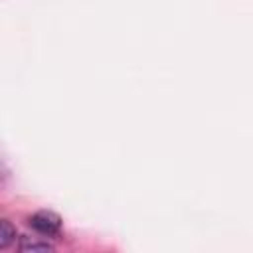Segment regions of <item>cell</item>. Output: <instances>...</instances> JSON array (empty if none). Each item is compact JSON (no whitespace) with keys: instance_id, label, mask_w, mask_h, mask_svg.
<instances>
[{"instance_id":"obj_1","label":"cell","mask_w":253,"mask_h":253,"mask_svg":"<svg viewBox=\"0 0 253 253\" xmlns=\"http://www.w3.org/2000/svg\"><path fill=\"white\" fill-rule=\"evenodd\" d=\"M30 227L43 237H55L61 231V217L49 210H40L28 219Z\"/></svg>"},{"instance_id":"obj_2","label":"cell","mask_w":253,"mask_h":253,"mask_svg":"<svg viewBox=\"0 0 253 253\" xmlns=\"http://www.w3.org/2000/svg\"><path fill=\"white\" fill-rule=\"evenodd\" d=\"M16 241V227L8 219H0V249L10 247Z\"/></svg>"},{"instance_id":"obj_3","label":"cell","mask_w":253,"mask_h":253,"mask_svg":"<svg viewBox=\"0 0 253 253\" xmlns=\"http://www.w3.org/2000/svg\"><path fill=\"white\" fill-rule=\"evenodd\" d=\"M18 249H20V251H53V245H51L49 241H40V239L22 237Z\"/></svg>"}]
</instances>
